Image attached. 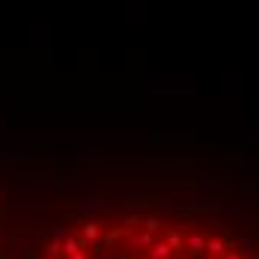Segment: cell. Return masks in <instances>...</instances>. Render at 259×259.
I'll return each mask as SVG.
<instances>
[{
  "label": "cell",
  "mask_w": 259,
  "mask_h": 259,
  "mask_svg": "<svg viewBox=\"0 0 259 259\" xmlns=\"http://www.w3.org/2000/svg\"><path fill=\"white\" fill-rule=\"evenodd\" d=\"M30 259H259V179L208 164L149 197L69 211Z\"/></svg>",
  "instance_id": "obj_1"
}]
</instances>
